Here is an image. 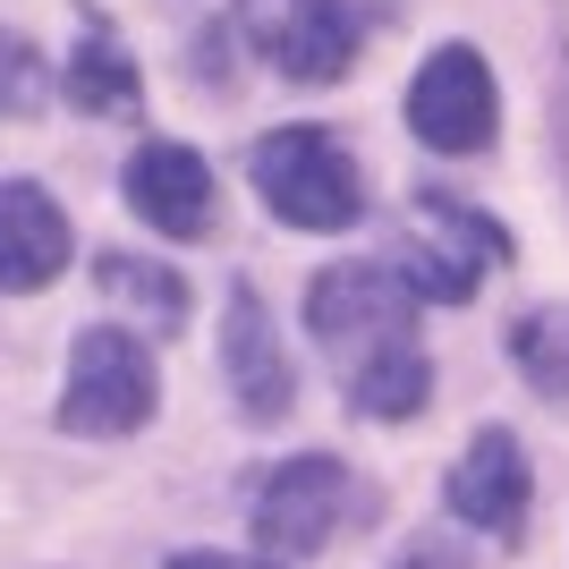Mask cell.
<instances>
[{
    "label": "cell",
    "mask_w": 569,
    "mask_h": 569,
    "mask_svg": "<svg viewBox=\"0 0 569 569\" xmlns=\"http://www.w3.org/2000/svg\"><path fill=\"white\" fill-rule=\"evenodd\" d=\"M307 332L323 340L332 375L349 382L357 417L400 426V417L426 408L433 366H426V349H417V298H408V281L391 263H332V272H315Z\"/></svg>",
    "instance_id": "obj_1"
},
{
    "label": "cell",
    "mask_w": 569,
    "mask_h": 569,
    "mask_svg": "<svg viewBox=\"0 0 569 569\" xmlns=\"http://www.w3.org/2000/svg\"><path fill=\"white\" fill-rule=\"evenodd\" d=\"M493 69L476 60L468 43H442L417 69V86H408V128L433 144V153H485V137H493Z\"/></svg>",
    "instance_id": "obj_5"
},
{
    "label": "cell",
    "mask_w": 569,
    "mask_h": 569,
    "mask_svg": "<svg viewBox=\"0 0 569 569\" xmlns=\"http://www.w3.org/2000/svg\"><path fill=\"white\" fill-rule=\"evenodd\" d=\"M153 417V357H144L137 332H77V357H69V400H60V426L69 433H137Z\"/></svg>",
    "instance_id": "obj_3"
},
{
    "label": "cell",
    "mask_w": 569,
    "mask_h": 569,
    "mask_svg": "<svg viewBox=\"0 0 569 569\" xmlns=\"http://www.w3.org/2000/svg\"><path fill=\"white\" fill-rule=\"evenodd\" d=\"M400 569H468V561H459V552L451 545H417V552H408V561Z\"/></svg>",
    "instance_id": "obj_17"
},
{
    "label": "cell",
    "mask_w": 569,
    "mask_h": 569,
    "mask_svg": "<svg viewBox=\"0 0 569 569\" xmlns=\"http://www.w3.org/2000/svg\"><path fill=\"white\" fill-rule=\"evenodd\" d=\"M69 102L77 111H111V119H128L137 111V60L111 43V34H86L77 43V60H69Z\"/></svg>",
    "instance_id": "obj_12"
},
{
    "label": "cell",
    "mask_w": 569,
    "mask_h": 569,
    "mask_svg": "<svg viewBox=\"0 0 569 569\" xmlns=\"http://www.w3.org/2000/svg\"><path fill=\"white\" fill-rule=\"evenodd\" d=\"M510 366H519L545 400H569V315L561 307H536L510 323Z\"/></svg>",
    "instance_id": "obj_14"
},
{
    "label": "cell",
    "mask_w": 569,
    "mask_h": 569,
    "mask_svg": "<svg viewBox=\"0 0 569 569\" xmlns=\"http://www.w3.org/2000/svg\"><path fill=\"white\" fill-rule=\"evenodd\" d=\"M451 519L485 527V536H510L527 519V451L501 426H485L468 442V459L451 468Z\"/></svg>",
    "instance_id": "obj_10"
},
{
    "label": "cell",
    "mask_w": 569,
    "mask_h": 569,
    "mask_svg": "<svg viewBox=\"0 0 569 569\" xmlns=\"http://www.w3.org/2000/svg\"><path fill=\"white\" fill-rule=\"evenodd\" d=\"M552 137H561V162H569V69H561V94H552Z\"/></svg>",
    "instance_id": "obj_18"
},
{
    "label": "cell",
    "mask_w": 569,
    "mask_h": 569,
    "mask_svg": "<svg viewBox=\"0 0 569 569\" xmlns=\"http://www.w3.org/2000/svg\"><path fill=\"white\" fill-rule=\"evenodd\" d=\"M170 569H281V561H256V552H179Z\"/></svg>",
    "instance_id": "obj_16"
},
{
    "label": "cell",
    "mask_w": 569,
    "mask_h": 569,
    "mask_svg": "<svg viewBox=\"0 0 569 569\" xmlns=\"http://www.w3.org/2000/svg\"><path fill=\"white\" fill-rule=\"evenodd\" d=\"M51 94L43 77V51L26 43V34H0V119H34Z\"/></svg>",
    "instance_id": "obj_15"
},
{
    "label": "cell",
    "mask_w": 569,
    "mask_h": 569,
    "mask_svg": "<svg viewBox=\"0 0 569 569\" xmlns=\"http://www.w3.org/2000/svg\"><path fill=\"white\" fill-rule=\"evenodd\" d=\"M102 298H119V307H137L153 332H170L179 315H188V281L170 272V263H144V256H102Z\"/></svg>",
    "instance_id": "obj_13"
},
{
    "label": "cell",
    "mask_w": 569,
    "mask_h": 569,
    "mask_svg": "<svg viewBox=\"0 0 569 569\" xmlns=\"http://www.w3.org/2000/svg\"><path fill=\"white\" fill-rule=\"evenodd\" d=\"M493 256H501V230H493V221H476L468 204H451V196H426V204H417V238L400 247V263H391V272L408 281V298L468 307Z\"/></svg>",
    "instance_id": "obj_4"
},
{
    "label": "cell",
    "mask_w": 569,
    "mask_h": 569,
    "mask_svg": "<svg viewBox=\"0 0 569 569\" xmlns=\"http://www.w3.org/2000/svg\"><path fill=\"white\" fill-rule=\"evenodd\" d=\"M247 170H256L263 204H272L289 230H349V221L366 213V179H357V162L340 153V137H323V128H272V137L247 153Z\"/></svg>",
    "instance_id": "obj_2"
},
{
    "label": "cell",
    "mask_w": 569,
    "mask_h": 569,
    "mask_svg": "<svg viewBox=\"0 0 569 569\" xmlns=\"http://www.w3.org/2000/svg\"><path fill=\"white\" fill-rule=\"evenodd\" d=\"M340 510H349V468L332 451H307V459H281L272 485L256 493V536L272 552H315L340 527Z\"/></svg>",
    "instance_id": "obj_6"
},
{
    "label": "cell",
    "mask_w": 569,
    "mask_h": 569,
    "mask_svg": "<svg viewBox=\"0 0 569 569\" xmlns=\"http://www.w3.org/2000/svg\"><path fill=\"white\" fill-rule=\"evenodd\" d=\"M221 366H230V391L247 408V426H281L289 408H298V375H289V357H281V332H272V315H263V298L247 281L221 307Z\"/></svg>",
    "instance_id": "obj_7"
},
{
    "label": "cell",
    "mask_w": 569,
    "mask_h": 569,
    "mask_svg": "<svg viewBox=\"0 0 569 569\" xmlns=\"http://www.w3.org/2000/svg\"><path fill=\"white\" fill-rule=\"evenodd\" d=\"M272 60L298 86H332L357 60V9L349 0H289V18L272 26Z\"/></svg>",
    "instance_id": "obj_11"
},
{
    "label": "cell",
    "mask_w": 569,
    "mask_h": 569,
    "mask_svg": "<svg viewBox=\"0 0 569 569\" xmlns=\"http://www.w3.org/2000/svg\"><path fill=\"white\" fill-rule=\"evenodd\" d=\"M128 204H137L144 230H162V238H204L213 230V170L188 144H137Z\"/></svg>",
    "instance_id": "obj_9"
},
{
    "label": "cell",
    "mask_w": 569,
    "mask_h": 569,
    "mask_svg": "<svg viewBox=\"0 0 569 569\" xmlns=\"http://www.w3.org/2000/svg\"><path fill=\"white\" fill-rule=\"evenodd\" d=\"M69 272V213L34 179H0V298L51 289Z\"/></svg>",
    "instance_id": "obj_8"
}]
</instances>
